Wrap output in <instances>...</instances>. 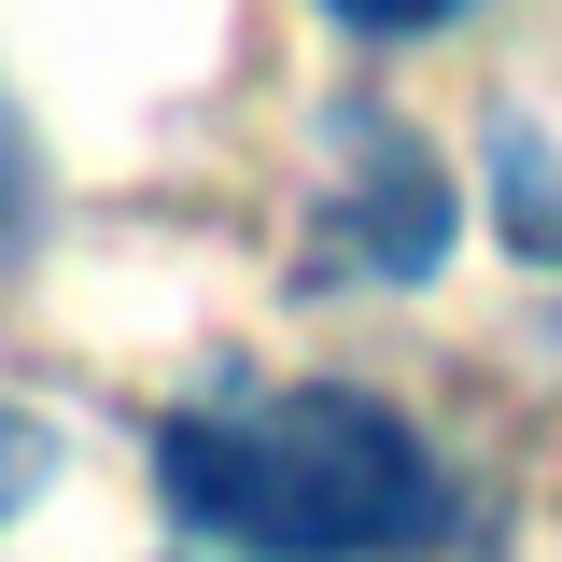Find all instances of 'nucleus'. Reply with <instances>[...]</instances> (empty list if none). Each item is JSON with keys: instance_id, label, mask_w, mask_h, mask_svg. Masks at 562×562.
Masks as SVG:
<instances>
[{"instance_id": "2", "label": "nucleus", "mask_w": 562, "mask_h": 562, "mask_svg": "<svg viewBox=\"0 0 562 562\" xmlns=\"http://www.w3.org/2000/svg\"><path fill=\"white\" fill-rule=\"evenodd\" d=\"M324 140H338V183H324V268H338V281H436V268H450V225H464L436 140L394 127L380 99H338Z\"/></svg>"}, {"instance_id": "4", "label": "nucleus", "mask_w": 562, "mask_h": 562, "mask_svg": "<svg viewBox=\"0 0 562 562\" xmlns=\"http://www.w3.org/2000/svg\"><path fill=\"white\" fill-rule=\"evenodd\" d=\"M338 29H366V43H422V29H450V14H479V0H324Z\"/></svg>"}, {"instance_id": "1", "label": "nucleus", "mask_w": 562, "mask_h": 562, "mask_svg": "<svg viewBox=\"0 0 562 562\" xmlns=\"http://www.w3.org/2000/svg\"><path fill=\"white\" fill-rule=\"evenodd\" d=\"M155 492L254 562H408L450 535V464L351 380L183 408L155 436Z\"/></svg>"}, {"instance_id": "3", "label": "nucleus", "mask_w": 562, "mask_h": 562, "mask_svg": "<svg viewBox=\"0 0 562 562\" xmlns=\"http://www.w3.org/2000/svg\"><path fill=\"white\" fill-rule=\"evenodd\" d=\"M57 492V422H29V408H0V535L29 520Z\"/></svg>"}, {"instance_id": "5", "label": "nucleus", "mask_w": 562, "mask_h": 562, "mask_svg": "<svg viewBox=\"0 0 562 562\" xmlns=\"http://www.w3.org/2000/svg\"><path fill=\"white\" fill-rule=\"evenodd\" d=\"M29 239V127H14V99H0V254Z\"/></svg>"}]
</instances>
